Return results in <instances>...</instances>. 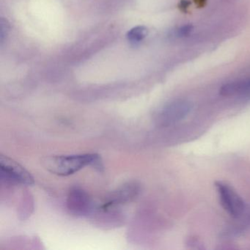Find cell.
I'll return each instance as SVG.
<instances>
[{
    "label": "cell",
    "mask_w": 250,
    "mask_h": 250,
    "mask_svg": "<svg viewBox=\"0 0 250 250\" xmlns=\"http://www.w3.org/2000/svg\"><path fill=\"white\" fill-rule=\"evenodd\" d=\"M250 90V80L228 83L221 87L219 93L223 96H232Z\"/></svg>",
    "instance_id": "cell-7"
},
{
    "label": "cell",
    "mask_w": 250,
    "mask_h": 250,
    "mask_svg": "<svg viewBox=\"0 0 250 250\" xmlns=\"http://www.w3.org/2000/svg\"><path fill=\"white\" fill-rule=\"evenodd\" d=\"M198 8H203L207 3V0H193Z\"/></svg>",
    "instance_id": "cell-12"
},
{
    "label": "cell",
    "mask_w": 250,
    "mask_h": 250,
    "mask_svg": "<svg viewBox=\"0 0 250 250\" xmlns=\"http://www.w3.org/2000/svg\"><path fill=\"white\" fill-rule=\"evenodd\" d=\"M215 187L224 210L232 217L241 216L245 210V203L233 187L222 181H216Z\"/></svg>",
    "instance_id": "cell-3"
},
{
    "label": "cell",
    "mask_w": 250,
    "mask_h": 250,
    "mask_svg": "<svg viewBox=\"0 0 250 250\" xmlns=\"http://www.w3.org/2000/svg\"><path fill=\"white\" fill-rule=\"evenodd\" d=\"M42 163L46 170L59 176L73 175L88 166L99 172L104 169L102 157L97 153L46 156Z\"/></svg>",
    "instance_id": "cell-1"
},
{
    "label": "cell",
    "mask_w": 250,
    "mask_h": 250,
    "mask_svg": "<svg viewBox=\"0 0 250 250\" xmlns=\"http://www.w3.org/2000/svg\"><path fill=\"white\" fill-rule=\"evenodd\" d=\"M33 210V202L32 197H30V194H24L22 198V202L20 204V216L21 219H25L30 216L32 210Z\"/></svg>",
    "instance_id": "cell-9"
},
{
    "label": "cell",
    "mask_w": 250,
    "mask_h": 250,
    "mask_svg": "<svg viewBox=\"0 0 250 250\" xmlns=\"http://www.w3.org/2000/svg\"><path fill=\"white\" fill-rule=\"evenodd\" d=\"M0 174L1 180L13 184L31 186L35 181L31 174L14 159L0 155Z\"/></svg>",
    "instance_id": "cell-2"
},
{
    "label": "cell",
    "mask_w": 250,
    "mask_h": 250,
    "mask_svg": "<svg viewBox=\"0 0 250 250\" xmlns=\"http://www.w3.org/2000/svg\"><path fill=\"white\" fill-rule=\"evenodd\" d=\"M190 5H191V2L188 0H181L178 5V8L183 13H187Z\"/></svg>",
    "instance_id": "cell-11"
},
{
    "label": "cell",
    "mask_w": 250,
    "mask_h": 250,
    "mask_svg": "<svg viewBox=\"0 0 250 250\" xmlns=\"http://www.w3.org/2000/svg\"><path fill=\"white\" fill-rule=\"evenodd\" d=\"M140 191V185L136 182H129L124 184L118 189L112 191L102 206L118 208L121 205L134 200L138 196Z\"/></svg>",
    "instance_id": "cell-6"
},
{
    "label": "cell",
    "mask_w": 250,
    "mask_h": 250,
    "mask_svg": "<svg viewBox=\"0 0 250 250\" xmlns=\"http://www.w3.org/2000/svg\"><path fill=\"white\" fill-rule=\"evenodd\" d=\"M148 34V30L144 26H137L130 30L127 33V39L132 44H138L146 39Z\"/></svg>",
    "instance_id": "cell-8"
},
{
    "label": "cell",
    "mask_w": 250,
    "mask_h": 250,
    "mask_svg": "<svg viewBox=\"0 0 250 250\" xmlns=\"http://www.w3.org/2000/svg\"><path fill=\"white\" fill-rule=\"evenodd\" d=\"M192 105L186 100H178L166 105L157 115V123L162 126H168L179 122L188 115Z\"/></svg>",
    "instance_id": "cell-5"
},
{
    "label": "cell",
    "mask_w": 250,
    "mask_h": 250,
    "mask_svg": "<svg viewBox=\"0 0 250 250\" xmlns=\"http://www.w3.org/2000/svg\"><path fill=\"white\" fill-rule=\"evenodd\" d=\"M194 30V27L191 24L183 26L177 30V36L179 37H186L189 36Z\"/></svg>",
    "instance_id": "cell-10"
},
{
    "label": "cell",
    "mask_w": 250,
    "mask_h": 250,
    "mask_svg": "<svg viewBox=\"0 0 250 250\" xmlns=\"http://www.w3.org/2000/svg\"><path fill=\"white\" fill-rule=\"evenodd\" d=\"M66 206L70 213L77 216L91 215L95 209L89 194L79 187H72L68 191Z\"/></svg>",
    "instance_id": "cell-4"
}]
</instances>
